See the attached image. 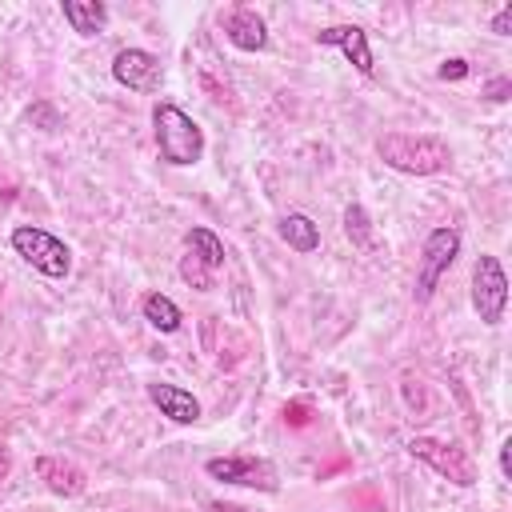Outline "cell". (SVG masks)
<instances>
[{
	"instance_id": "obj_2",
	"label": "cell",
	"mask_w": 512,
	"mask_h": 512,
	"mask_svg": "<svg viewBox=\"0 0 512 512\" xmlns=\"http://www.w3.org/2000/svg\"><path fill=\"white\" fill-rule=\"evenodd\" d=\"M376 152L388 168L408 172V176H432L452 164V152L436 136H412V132H388L376 140Z\"/></svg>"
},
{
	"instance_id": "obj_12",
	"label": "cell",
	"mask_w": 512,
	"mask_h": 512,
	"mask_svg": "<svg viewBox=\"0 0 512 512\" xmlns=\"http://www.w3.org/2000/svg\"><path fill=\"white\" fill-rule=\"evenodd\" d=\"M36 472H40V480L56 496H80L84 492V472L72 460H64V456H40L36 460Z\"/></svg>"
},
{
	"instance_id": "obj_1",
	"label": "cell",
	"mask_w": 512,
	"mask_h": 512,
	"mask_svg": "<svg viewBox=\"0 0 512 512\" xmlns=\"http://www.w3.org/2000/svg\"><path fill=\"white\" fill-rule=\"evenodd\" d=\"M152 132H156L160 160L172 164V168H188V164H196L204 156V132H200V124L184 108H176L168 100H160L152 108Z\"/></svg>"
},
{
	"instance_id": "obj_15",
	"label": "cell",
	"mask_w": 512,
	"mask_h": 512,
	"mask_svg": "<svg viewBox=\"0 0 512 512\" xmlns=\"http://www.w3.org/2000/svg\"><path fill=\"white\" fill-rule=\"evenodd\" d=\"M140 308H144V320H148L156 332H164V336H168V332H176V328H180V320H184V316H180V308H176L164 292H148Z\"/></svg>"
},
{
	"instance_id": "obj_8",
	"label": "cell",
	"mask_w": 512,
	"mask_h": 512,
	"mask_svg": "<svg viewBox=\"0 0 512 512\" xmlns=\"http://www.w3.org/2000/svg\"><path fill=\"white\" fill-rule=\"evenodd\" d=\"M112 80L124 84L128 92H160L164 68L148 48H120L112 60Z\"/></svg>"
},
{
	"instance_id": "obj_7",
	"label": "cell",
	"mask_w": 512,
	"mask_h": 512,
	"mask_svg": "<svg viewBox=\"0 0 512 512\" xmlns=\"http://www.w3.org/2000/svg\"><path fill=\"white\" fill-rule=\"evenodd\" d=\"M204 472L212 480H224V484H240V488H260V492H276V472L268 460H256V456H212L204 464Z\"/></svg>"
},
{
	"instance_id": "obj_21",
	"label": "cell",
	"mask_w": 512,
	"mask_h": 512,
	"mask_svg": "<svg viewBox=\"0 0 512 512\" xmlns=\"http://www.w3.org/2000/svg\"><path fill=\"white\" fill-rule=\"evenodd\" d=\"M508 88H512L508 76H496V80L484 88V96H488V100H508Z\"/></svg>"
},
{
	"instance_id": "obj_6",
	"label": "cell",
	"mask_w": 512,
	"mask_h": 512,
	"mask_svg": "<svg viewBox=\"0 0 512 512\" xmlns=\"http://www.w3.org/2000/svg\"><path fill=\"white\" fill-rule=\"evenodd\" d=\"M408 452H412L416 460L432 464L440 476H448V480L460 484V488H472V484H476V468H472L468 452L456 448V444H444V440H432V436H412V440H408Z\"/></svg>"
},
{
	"instance_id": "obj_11",
	"label": "cell",
	"mask_w": 512,
	"mask_h": 512,
	"mask_svg": "<svg viewBox=\"0 0 512 512\" xmlns=\"http://www.w3.org/2000/svg\"><path fill=\"white\" fill-rule=\"evenodd\" d=\"M148 400L160 408V416L176 420V424H196L200 420V400L180 388V384H164V380H152L148 384Z\"/></svg>"
},
{
	"instance_id": "obj_22",
	"label": "cell",
	"mask_w": 512,
	"mask_h": 512,
	"mask_svg": "<svg viewBox=\"0 0 512 512\" xmlns=\"http://www.w3.org/2000/svg\"><path fill=\"white\" fill-rule=\"evenodd\" d=\"M500 472H504V476L512 472V440H504V444H500Z\"/></svg>"
},
{
	"instance_id": "obj_19",
	"label": "cell",
	"mask_w": 512,
	"mask_h": 512,
	"mask_svg": "<svg viewBox=\"0 0 512 512\" xmlns=\"http://www.w3.org/2000/svg\"><path fill=\"white\" fill-rule=\"evenodd\" d=\"M436 76H440V80H464V76H468V60H460V56H456V60H444V64L436 68Z\"/></svg>"
},
{
	"instance_id": "obj_9",
	"label": "cell",
	"mask_w": 512,
	"mask_h": 512,
	"mask_svg": "<svg viewBox=\"0 0 512 512\" xmlns=\"http://www.w3.org/2000/svg\"><path fill=\"white\" fill-rule=\"evenodd\" d=\"M316 44H324V48H340V52L356 64L360 76H372V48H368L364 28H356V24H328V28L316 32Z\"/></svg>"
},
{
	"instance_id": "obj_20",
	"label": "cell",
	"mask_w": 512,
	"mask_h": 512,
	"mask_svg": "<svg viewBox=\"0 0 512 512\" xmlns=\"http://www.w3.org/2000/svg\"><path fill=\"white\" fill-rule=\"evenodd\" d=\"M492 32H496V36H512V0L492 16Z\"/></svg>"
},
{
	"instance_id": "obj_14",
	"label": "cell",
	"mask_w": 512,
	"mask_h": 512,
	"mask_svg": "<svg viewBox=\"0 0 512 512\" xmlns=\"http://www.w3.org/2000/svg\"><path fill=\"white\" fill-rule=\"evenodd\" d=\"M280 240L292 248V252H316L320 248V228H316V220L312 216H304V212H288V216H280Z\"/></svg>"
},
{
	"instance_id": "obj_17",
	"label": "cell",
	"mask_w": 512,
	"mask_h": 512,
	"mask_svg": "<svg viewBox=\"0 0 512 512\" xmlns=\"http://www.w3.org/2000/svg\"><path fill=\"white\" fill-rule=\"evenodd\" d=\"M180 280H184L188 288H196V292H208V288H212V268L188 252V256H180Z\"/></svg>"
},
{
	"instance_id": "obj_10",
	"label": "cell",
	"mask_w": 512,
	"mask_h": 512,
	"mask_svg": "<svg viewBox=\"0 0 512 512\" xmlns=\"http://www.w3.org/2000/svg\"><path fill=\"white\" fill-rule=\"evenodd\" d=\"M224 36H228V44L240 48V52H260V48H268V24H264V16H260L256 8H232L228 20H224Z\"/></svg>"
},
{
	"instance_id": "obj_3",
	"label": "cell",
	"mask_w": 512,
	"mask_h": 512,
	"mask_svg": "<svg viewBox=\"0 0 512 512\" xmlns=\"http://www.w3.org/2000/svg\"><path fill=\"white\" fill-rule=\"evenodd\" d=\"M12 252H16L24 264H32L36 272L52 276V280H64V276L72 272V252H68V244H64L60 236L36 228V224L12 228Z\"/></svg>"
},
{
	"instance_id": "obj_18",
	"label": "cell",
	"mask_w": 512,
	"mask_h": 512,
	"mask_svg": "<svg viewBox=\"0 0 512 512\" xmlns=\"http://www.w3.org/2000/svg\"><path fill=\"white\" fill-rule=\"evenodd\" d=\"M344 232H348V236H352L360 248H372V228H368L364 208H356V204H352V208L344 212Z\"/></svg>"
},
{
	"instance_id": "obj_5",
	"label": "cell",
	"mask_w": 512,
	"mask_h": 512,
	"mask_svg": "<svg viewBox=\"0 0 512 512\" xmlns=\"http://www.w3.org/2000/svg\"><path fill=\"white\" fill-rule=\"evenodd\" d=\"M504 304H508V276L496 256H480L472 264V308L488 328H496L504 320Z\"/></svg>"
},
{
	"instance_id": "obj_13",
	"label": "cell",
	"mask_w": 512,
	"mask_h": 512,
	"mask_svg": "<svg viewBox=\"0 0 512 512\" xmlns=\"http://www.w3.org/2000/svg\"><path fill=\"white\" fill-rule=\"evenodd\" d=\"M60 12H64V20H68V28L80 32V36H96V32H104V24H108V8H104L100 0H64Z\"/></svg>"
},
{
	"instance_id": "obj_23",
	"label": "cell",
	"mask_w": 512,
	"mask_h": 512,
	"mask_svg": "<svg viewBox=\"0 0 512 512\" xmlns=\"http://www.w3.org/2000/svg\"><path fill=\"white\" fill-rule=\"evenodd\" d=\"M4 472H8V456L0 452V476H4Z\"/></svg>"
},
{
	"instance_id": "obj_4",
	"label": "cell",
	"mask_w": 512,
	"mask_h": 512,
	"mask_svg": "<svg viewBox=\"0 0 512 512\" xmlns=\"http://www.w3.org/2000/svg\"><path fill=\"white\" fill-rule=\"evenodd\" d=\"M456 256H460V232L456 228H432L428 240H424V248H420V268H416V288H412L416 292V304L432 300L440 276L456 264Z\"/></svg>"
},
{
	"instance_id": "obj_16",
	"label": "cell",
	"mask_w": 512,
	"mask_h": 512,
	"mask_svg": "<svg viewBox=\"0 0 512 512\" xmlns=\"http://www.w3.org/2000/svg\"><path fill=\"white\" fill-rule=\"evenodd\" d=\"M184 244H188V252H192L196 260H204L212 272L224 264V240H220L212 228H192V232L184 236Z\"/></svg>"
}]
</instances>
